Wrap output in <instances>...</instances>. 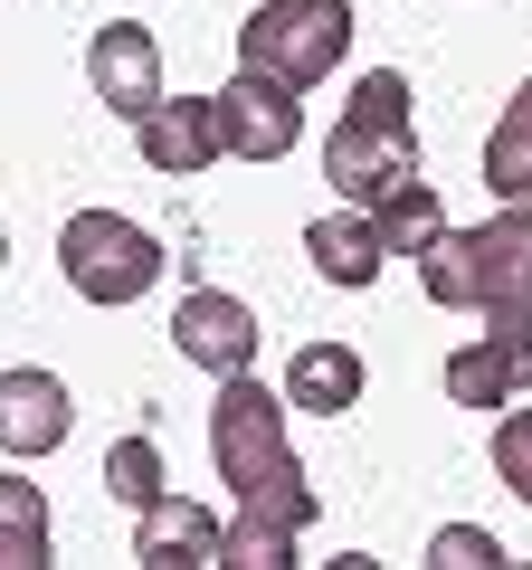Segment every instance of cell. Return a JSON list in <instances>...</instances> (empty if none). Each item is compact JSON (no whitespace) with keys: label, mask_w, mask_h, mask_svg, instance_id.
Wrapping results in <instances>:
<instances>
[{"label":"cell","mask_w":532,"mask_h":570,"mask_svg":"<svg viewBox=\"0 0 532 570\" xmlns=\"http://www.w3.org/2000/svg\"><path fill=\"white\" fill-rule=\"evenodd\" d=\"M209 456H219L238 513H266V523H295V532L324 513L314 475L286 448V390H266L257 371H228L219 381V400H209Z\"/></svg>","instance_id":"cell-1"},{"label":"cell","mask_w":532,"mask_h":570,"mask_svg":"<svg viewBox=\"0 0 532 570\" xmlns=\"http://www.w3.org/2000/svg\"><path fill=\"white\" fill-rule=\"evenodd\" d=\"M400 171H418V105H410V77H400V67H371V77L352 86L333 142H324V181L371 209Z\"/></svg>","instance_id":"cell-2"},{"label":"cell","mask_w":532,"mask_h":570,"mask_svg":"<svg viewBox=\"0 0 532 570\" xmlns=\"http://www.w3.org/2000/svg\"><path fill=\"white\" fill-rule=\"evenodd\" d=\"M343 48H352V0H257L238 29V67L295 86V96L324 86L343 67Z\"/></svg>","instance_id":"cell-3"},{"label":"cell","mask_w":532,"mask_h":570,"mask_svg":"<svg viewBox=\"0 0 532 570\" xmlns=\"http://www.w3.org/2000/svg\"><path fill=\"white\" fill-rule=\"evenodd\" d=\"M58 266H67V285H77L86 305H144L171 257H162V238H152L144 219H124V209H77V219L58 228Z\"/></svg>","instance_id":"cell-4"},{"label":"cell","mask_w":532,"mask_h":570,"mask_svg":"<svg viewBox=\"0 0 532 570\" xmlns=\"http://www.w3.org/2000/svg\"><path fill=\"white\" fill-rule=\"evenodd\" d=\"M475 238V314L485 333H532V200H504Z\"/></svg>","instance_id":"cell-5"},{"label":"cell","mask_w":532,"mask_h":570,"mask_svg":"<svg viewBox=\"0 0 532 570\" xmlns=\"http://www.w3.org/2000/svg\"><path fill=\"white\" fill-rule=\"evenodd\" d=\"M209 115H219V153H238V163H286L295 142H305V105H295V86L257 77V67H238V77L209 96Z\"/></svg>","instance_id":"cell-6"},{"label":"cell","mask_w":532,"mask_h":570,"mask_svg":"<svg viewBox=\"0 0 532 570\" xmlns=\"http://www.w3.org/2000/svg\"><path fill=\"white\" fill-rule=\"evenodd\" d=\"M86 86H96V105H115L124 124H144L152 105H162V39H152L144 20H105L96 39H86Z\"/></svg>","instance_id":"cell-7"},{"label":"cell","mask_w":532,"mask_h":570,"mask_svg":"<svg viewBox=\"0 0 532 570\" xmlns=\"http://www.w3.org/2000/svg\"><path fill=\"white\" fill-rule=\"evenodd\" d=\"M171 352L200 371H257V305L247 295H219V285H190L181 305H171Z\"/></svg>","instance_id":"cell-8"},{"label":"cell","mask_w":532,"mask_h":570,"mask_svg":"<svg viewBox=\"0 0 532 570\" xmlns=\"http://www.w3.org/2000/svg\"><path fill=\"white\" fill-rule=\"evenodd\" d=\"M67 428H77V409H67V381L39 362L0 371V456H48L67 448Z\"/></svg>","instance_id":"cell-9"},{"label":"cell","mask_w":532,"mask_h":570,"mask_svg":"<svg viewBox=\"0 0 532 570\" xmlns=\"http://www.w3.org/2000/svg\"><path fill=\"white\" fill-rule=\"evenodd\" d=\"M219 513H209V504H190V494H152V504L144 513H134V561H144V570H200V561H219Z\"/></svg>","instance_id":"cell-10"},{"label":"cell","mask_w":532,"mask_h":570,"mask_svg":"<svg viewBox=\"0 0 532 570\" xmlns=\"http://www.w3.org/2000/svg\"><path fill=\"white\" fill-rule=\"evenodd\" d=\"M134 142H144V163L162 171V181H200V171L219 163V115H209V96H162L134 124Z\"/></svg>","instance_id":"cell-11"},{"label":"cell","mask_w":532,"mask_h":570,"mask_svg":"<svg viewBox=\"0 0 532 570\" xmlns=\"http://www.w3.org/2000/svg\"><path fill=\"white\" fill-rule=\"evenodd\" d=\"M532 390V333H485V343L447 352V400L456 409H504Z\"/></svg>","instance_id":"cell-12"},{"label":"cell","mask_w":532,"mask_h":570,"mask_svg":"<svg viewBox=\"0 0 532 570\" xmlns=\"http://www.w3.org/2000/svg\"><path fill=\"white\" fill-rule=\"evenodd\" d=\"M305 257H314V276H333V285H371L390 266V238H381V219H371L362 200H343V209H324V219L305 228Z\"/></svg>","instance_id":"cell-13"},{"label":"cell","mask_w":532,"mask_h":570,"mask_svg":"<svg viewBox=\"0 0 532 570\" xmlns=\"http://www.w3.org/2000/svg\"><path fill=\"white\" fill-rule=\"evenodd\" d=\"M362 400V352L352 343H305L286 362V409H314V419H343Z\"/></svg>","instance_id":"cell-14"},{"label":"cell","mask_w":532,"mask_h":570,"mask_svg":"<svg viewBox=\"0 0 532 570\" xmlns=\"http://www.w3.org/2000/svg\"><path fill=\"white\" fill-rule=\"evenodd\" d=\"M371 219H381L390 257H418V247H437V228H447V200H437L428 171H400V181L371 200Z\"/></svg>","instance_id":"cell-15"},{"label":"cell","mask_w":532,"mask_h":570,"mask_svg":"<svg viewBox=\"0 0 532 570\" xmlns=\"http://www.w3.org/2000/svg\"><path fill=\"white\" fill-rule=\"evenodd\" d=\"M485 190L494 200H532V77L513 86V105L485 134Z\"/></svg>","instance_id":"cell-16"},{"label":"cell","mask_w":532,"mask_h":570,"mask_svg":"<svg viewBox=\"0 0 532 570\" xmlns=\"http://www.w3.org/2000/svg\"><path fill=\"white\" fill-rule=\"evenodd\" d=\"M39 561H48V494L0 466V570H39Z\"/></svg>","instance_id":"cell-17"},{"label":"cell","mask_w":532,"mask_h":570,"mask_svg":"<svg viewBox=\"0 0 532 570\" xmlns=\"http://www.w3.org/2000/svg\"><path fill=\"white\" fill-rule=\"evenodd\" d=\"M418 295L437 314H475V238L466 228H437V247H418Z\"/></svg>","instance_id":"cell-18"},{"label":"cell","mask_w":532,"mask_h":570,"mask_svg":"<svg viewBox=\"0 0 532 570\" xmlns=\"http://www.w3.org/2000/svg\"><path fill=\"white\" fill-rule=\"evenodd\" d=\"M295 542H305L295 523H266V513H238V523L219 532V561H228V570H286V561H295Z\"/></svg>","instance_id":"cell-19"},{"label":"cell","mask_w":532,"mask_h":570,"mask_svg":"<svg viewBox=\"0 0 532 570\" xmlns=\"http://www.w3.org/2000/svg\"><path fill=\"white\" fill-rule=\"evenodd\" d=\"M105 494H115V504H134V513H144L152 494H162V448H152L144 428H134V438H115V448H105Z\"/></svg>","instance_id":"cell-20"},{"label":"cell","mask_w":532,"mask_h":570,"mask_svg":"<svg viewBox=\"0 0 532 570\" xmlns=\"http://www.w3.org/2000/svg\"><path fill=\"white\" fill-rule=\"evenodd\" d=\"M494 475L532 504V409H513V400H504V419H494Z\"/></svg>","instance_id":"cell-21"},{"label":"cell","mask_w":532,"mask_h":570,"mask_svg":"<svg viewBox=\"0 0 532 570\" xmlns=\"http://www.w3.org/2000/svg\"><path fill=\"white\" fill-rule=\"evenodd\" d=\"M428 561H437V570H494V561H504V542L475 532V523H447V532L428 542Z\"/></svg>","instance_id":"cell-22"},{"label":"cell","mask_w":532,"mask_h":570,"mask_svg":"<svg viewBox=\"0 0 532 570\" xmlns=\"http://www.w3.org/2000/svg\"><path fill=\"white\" fill-rule=\"evenodd\" d=\"M0 266H10V228H0Z\"/></svg>","instance_id":"cell-23"}]
</instances>
